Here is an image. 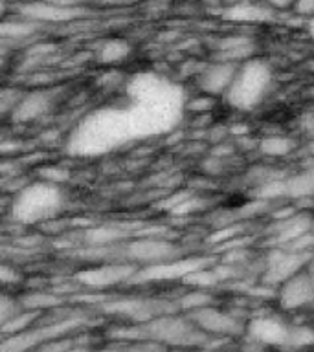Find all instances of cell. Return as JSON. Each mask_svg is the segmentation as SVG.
<instances>
[{
    "instance_id": "obj_1",
    "label": "cell",
    "mask_w": 314,
    "mask_h": 352,
    "mask_svg": "<svg viewBox=\"0 0 314 352\" xmlns=\"http://www.w3.org/2000/svg\"><path fill=\"white\" fill-rule=\"evenodd\" d=\"M110 336L116 340H123L125 343L136 340H151L162 343L167 349L169 346H180V349L202 346L209 340V336L204 334L187 314L178 316L176 312L158 316L147 323H127L112 330Z\"/></svg>"
},
{
    "instance_id": "obj_2",
    "label": "cell",
    "mask_w": 314,
    "mask_h": 352,
    "mask_svg": "<svg viewBox=\"0 0 314 352\" xmlns=\"http://www.w3.org/2000/svg\"><path fill=\"white\" fill-rule=\"evenodd\" d=\"M65 206V192L57 184L37 182L19 189L11 202V217L21 224L52 220Z\"/></svg>"
},
{
    "instance_id": "obj_3",
    "label": "cell",
    "mask_w": 314,
    "mask_h": 352,
    "mask_svg": "<svg viewBox=\"0 0 314 352\" xmlns=\"http://www.w3.org/2000/svg\"><path fill=\"white\" fill-rule=\"evenodd\" d=\"M272 68L261 59H248L239 65L224 99L237 110H252L263 103L272 87Z\"/></svg>"
},
{
    "instance_id": "obj_4",
    "label": "cell",
    "mask_w": 314,
    "mask_h": 352,
    "mask_svg": "<svg viewBox=\"0 0 314 352\" xmlns=\"http://www.w3.org/2000/svg\"><path fill=\"white\" fill-rule=\"evenodd\" d=\"M180 257H184L180 248L162 236H140L129 242H121L118 246V258L134 264L138 268L167 263Z\"/></svg>"
},
{
    "instance_id": "obj_5",
    "label": "cell",
    "mask_w": 314,
    "mask_h": 352,
    "mask_svg": "<svg viewBox=\"0 0 314 352\" xmlns=\"http://www.w3.org/2000/svg\"><path fill=\"white\" fill-rule=\"evenodd\" d=\"M101 312L125 319L127 323H147L151 319L164 316V314L176 312L175 302L154 299V297H118L107 299L99 305Z\"/></svg>"
},
{
    "instance_id": "obj_6",
    "label": "cell",
    "mask_w": 314,
    "mask_h": 352,
    "mask_svg": "<svg viewBox=\"0 0 314 352\" xmlns=\"http://www.w3.org/2000/svg\"><path fill=\"white\" fill-rule=\"evenodd\" d=\"M138 266L125 261H109V263H94V266L81 270L77 274V283L92 290L110 288V286L131 283Z\"/></svg>"
},
{
    "instance_id": "obj_7",
    "label": "cell",
    "mask_w": 314,
    "mask_h": 352,
    "mask_svg": "<svg viewBox=\"0 0 314 352\" xmlns=\"http://www.w3.org/2000/svg\"><path fill=\"white\" fill-rule=\"evenodd\" d=\"M208 266L206 258L198 257H180L175 261H167V263L151 264V266H143L138 268V272L132 277V283L136 285H145V283H167V280H184L189 274L197 272V270Z\"/></svg>"
},
{
    "instance_id": "obj_8",
    "label": "cell",
    "mask_w": 314,
    "mask_h": 352,
    "mask_svg": "<svg viewBox=\"0 0 314 352\" xmlns=\"http://www.w3.org/2000/svg\"><path fill=\"white\" fill-rule=\"evenodd\" d=\"M19 16L28 21L37 22V24H66V22L77 21L87 15V10H77V8H65V6L55 4L52 0H26L24 4L17 8Z\"/></svg>"
},
{
    "instance_id": "obj_9",
    "label": "cell",
    "mask_w": 314,
    "mask_h": 352,
    "mask_svg": "<svg viewBox=\"0 0 314 352\" xmlns=\"http://www.w3.org/2000/svg\"><path fill=\"white\" fill-rule=\"evenodd\" d=\"M314 255H305V253H294L283 248H275L274 252L270 253L264 264L263 279L274 286L283 285L286 279H291L292 275L302 272L308 266L311 258Z\"/></svg>"
},
{
    "instance_id": "obj_10",
    "label": "cell",
    "mask_w": 314,
    "mask_h": 352,
    "mask_svg": "<svg viewBox=\"0 0 314 352\" xmlns=\"http://www.w3.org/2000/svg\"><path fill=\"white\" fill-rule=\"evenodd\" d=\"M247 334L248 340L259 346H289L292 324L274 316H261L247 324Z\"/></svg>"
},
{
    "instance_id": "obj_11",
    "label": "cell",
    "mask_w": 314,
    "mask_h": 352,
    "mask_svg": "<svg viewBox=\"0 0 314 352\" xmlns=\"http://www.w3.org/2000/svg\"><path fill=\"white\" fill-rule=\"evenodd\" d=\"M193 319V323L208 336H239L247 332V327L242 324L241 319L224 312L217 307L200 308L197 312L187 314Z\"/></svg>"
},
{
    "instance_id": "obj_12",
    "label": "cell",
    "mask_w": 314,
    "mask_h": 352,
    "mask_svg": "<svg viewBox=\"0 0 314 352\" xmlns=\"http://www.w3.org/2000/svg\"><path fill=\"white\" fill-rule=\"evenodd\" d=\"M239 65L228 63V60H217L209 63L197 74V87L200 94H208L213 98H224L230 90L233 77L237 74Z\"/></svg>"
},
{
    "instance_id": "obj_13",
    "label": "cell",
    "mask_w": 314,
    "mask_h": 352,
    "mask_svg": "<svg viewBox=\"0 0 314 352\" xmlns=\"http://www.w3.org/2000/svg\"><path fill=\"white\" fill-rule=\"evenodd\" d=\"M278 301L285 310H300V308L313 305L314 302V283L308 270H302L291 279H286L280 285L278 290Z\"/></svg>"
},
{
    "instance_id": "obj_14",
    "label": "cell",
    "mask_w": 314,
    "mask_h": 352,
    "mask_svg": "<svg viewBox=\"0 0 314 352\" xmlns=\"http://www.w3.org/2000/svg\"><path fill=\"white\" fill-rule=\"evenodd\" d=\"M55 96H57L55 90H50V88H37V90L24 92L15 110L11 112V120L15 123H32V121L41 120L54 109Z\"/></svg>"
},
{
    "instance_id": "obj_15",
    "label": "cell",
    "mask_w": 314,
    "mask_h": 352,
    "mask_svg": "<svg viewBox=\"0 0 314 352\" xmlns=\"http://www.w3.org/2000/svg\"><path fill=\"white\" fill-rule=\"evenodd\" d=\"M253 50H255L253 38L247 37V35H231L217 44V60H228V63L241 65L244 60L252 59Z\"/></svg>"
},
{
    "instance_id": "obj_16",
    "label": "cell",
    "mask_w": 314,
    "mask_h": 352,
    "mask_svg": "<svg viewBox=\"0 0 314 352\" xmlns=\"http://www.w3.org/2000/svg\"><path fill=\"white\" fill-rule=\"evenodd\" d=\"M272 16H274V10L269 4H258L253 0H241L224 11V19L231 22H241V24L266 22Z\"/></svg>"
},
{
    "instance_id": "obj_17",
    "label": "cell",
    "mask_w": 314,
    "mask_h": 352,
    "mask_svg": "<svg viewBox=\"0 0 314 352\" xmlns=\"http://www.w3.org/2000/svg\"><path fill=\"white\" fill-rule=\"evenodd\" d=\"M131 52L132 46L129 44V41L120 37H110L101 41L96 46V50H94V59L98 60L99 65L114 66L123 63L131 55Z\"/></svg>"
},
{
    "instance_id": "obj_18",
    "label": "cell",
    "mask_w": 314,
    "mask_h": 352,
    "mask_svg": "<svg viewBox=\"0 0 314 352\" xmlns=\"http://www.w3.org/2000/svg\"><path fill=\"white\" fill-rule=\"evenodd\" d=\"M285 197L294 200L314 197V164L285 178Z\"/></svg>"
},
{
    "instance_id": "obj_19",
    "label": "cell",
    "mask_w": 314,
    "mask_h": 352,
    "mask_svg": "<svg viewBox=\"0 0 314 352\" xmlns=\"http://www.w3.org/2000/svg\"><path fill=\"white\" fill-rule=\"evenodd\" d=\"M296 143L294 140L283 134H272V136H264L258 143L259 153L266 156V158H285L294 151Z\"/></svg>"
},
{
    "instance_id": "obj_20",
    "label": "cell",
    "mask_w": 314,
    "mask_h": 352,
    "mask_svg": "<svg viewBox=\"0 0 314 352\" xmlns=\"http://www.w3.org/2000/svg\"><path fill=\"white\" fill-rule=\"evenodd\" d=\"M22 307L32 312L43 314L46 310H57L61 307V297L55 296L54 292H30L21 297Z\"/></svg>"
},
{
    "instance_id": "obj_21",
    "label": "cell",
    "mask_w": 314,
    "mask_h": 352,
    "mask_svg": "<svg viewBox=\"0 0 314 352\" xmlns=\"http://www.w3.org/2000/svg\"><path fill=\"white\" fill-rule=\"evenodd\" d=\"M213 296L209 294L208 290H204V288H195L193 292H187L182 297H178L175 301L176 310H180L184 314H191L197 312L200 308L211 307L213 305Z\"/></svg>"
},
{
    "instance_id": "obj_22",
    "label": "cell",
    "mask_w": 314,
    "mask_h": 352,
    "mask_svg": "<svg viewBox=\"0 0 314 352\" xmlns=\"http://www.w3.org/2000/svg\"><path fill=\"white\" fill-rule=\"evenodd\" d=\"M39 26H41V24H37V22L28 21V19L19 16L15 21H6L4 24H2L0 33H2V38H4V41H24V38L35 35Z\"/></svg>"
},
{
    "instance_id": "obj_23",
    "label": "cell",
    "mask_w": 314,
    "mask_h": 352,
    "mask_svg": "<svg viewBox=\"0 0 314 352\" xmlns=\"http://www.w3.org/2000/svg\"><path fill=\"white\" fill-rule=\"evenodd\" d=\"M314 345V329L305 324H292L289 349H305Z\"/></svg>"
},
{
    "instance_id": "obj_24",
    "label": "cell",
    "mask_w": 314,
    "mask_h": 352,
    "mask_svg": "<svg viewBox=\"0 0 314 352\" xmlns=\"http://www.w3.org/2000/svg\"><path fill=\"white\" fill-rule=\"evenodd\" d=\"M120 352H169V349L162 343H156V341L136 340L121 345Z\"/></svg>"
},
{
    "instance_id": "obj_25",
    "label": "cell",
    "mask_w": 314,
    "mask_h": 352,
    "mask_svg": "<svg viewBox=\"0 0 314 352\" xmlns=\"http://www.w3.org/2000/svg\"><path fill=\"white\" fill-rule=\"evenodd\" d=\"M24 310L21 299H15V297H10L8 294L2 296V301H0V323H8L10 319H13L17 314H21Z\"/></svg>"
},
{
    "instance_id": "obj_26",
    "label": "cell",
    "mask_w": 314,
    "mask_h": 352,
    "mask_svg": "<svg viewBox=\"0 0 314 352\" xmlns=\"http://www.w3.org/2000/svg\"><path fill=\"white\" fill-rule=\"evenodd\" d=\"M22 94L24 92H19L15 88H4L2 90V96H0V110H2V114L11 116V112L15 110V107L21 101Z\"/></svg>"
},
{
    "instance_id": "obj_27",
    "label": "cell",
    "mask_w": 314,
    "mask_h": 352,
    "mask_svg": "<svg viewBox=\"0 0 314 352\" xmlns=\"http://www.w3.org/2000/svg\"><path fill=\"white\" fill-rule=\"evenodd\" d=\"M215 99L217 98H213V96L200 94V96H197V98H193L187 101L186 109L195 112V114H206V112H209V110L215 107Z\"/></svg>"
},
{
    "instance_id": "obj_28",
    "label": "cell",
    "mask_w": 314,
    "mask_h": 352,
    "mask_svg": "<svg viewBox=\"0 0 314 352\" xmlns=\"http://www.w3.org/2000/svg\"><path fill=\"white\" fill-rule=\"evenodd\" d=\"M0 279L4 285H15L21 280V275L15 270V266L11 268L10 264H2V270H0Z\"/></svg>"
},
{
    "instance_id": "obj_29",
    "label": "cell",
    "mask_w": 314,
    "mask_h": 352,
    "mask_svg": "<svg viewBox=\"0 0 314 352\" xmlns=\"http://www.w3.org/2000/svg\"><path fill=\"white\" fill-rule=\"evenodd\" d=\"M292 10L296 11L300 16L314 19V0H296V4Z\"/></svg>"
},
{
    "instance_id": "obj_30",
    "label": "cell",
    "mask_w": 314,
    "mask_h": 352,
    "mask_svg": "<svg viewBox=\"0 0 314 352\" xmlns=\"http://www.w3.org/2000/svg\"><path fill=\"white\" fill-rule=\"evenodd\" d=\"M266 4H269L274 11L292 10L294 4H296V0H266Z\"/></svg>"
},
{
    "instance_id": "obj_31",
    "label": "cell",
    "mask_w": 314,
    "mask_h": 352,
    "mask_svg": "<svg viewBox=\"0 0 314 352\" xmlns=\"http://www.w3.org/2000/svg\"><path fill=\"white\" fill-rule=\"evenodd\" d=\"M55 4L65 6V8H77V10H87L88 2L92 0H52Z\"/></svg>"
},
{
    "instance_id": "obj_32",
    "label": "cell",
    "mask_w": 314,
    "mask_h": 352,
    "mask_svg": "<svg viewBox=\"0 0 314 352\" xmlns=\"http://www.w3.org/2000/svg\"><path fill=\"white\" fill-rule=\"evenodd\" d=\"M101 6H107V8H125V6H131L138 0H98Z\"/></svg>"
},
{
    "instance_id": "obj_33",
    "label": "cell",
    "mask_w": 314,
    "mask_h": 352,
    "mask_svg": "<svg viewBox=\"0 0 314 352\" xmlns=\"http://www.w3.org/2000/svg\"><path fill=\"white\" fill-rule=\"evenodd\" d=\"M87 352H120V346L114 349V346H110V349H98V351H92V349H88Z\"/></svg>"
},
{
    "instance_id": "obj_34",
    "label": "cell",
    "mask_w": 314,
    "mask_h": 352,
    "mask_svg": "<svg viewBox=\"0 0 314 352\" xmlns=\"http://www.w3.org/2000/svg\"><path fill=\"white\" fill-rule=\"evenodd\" d=\"M307 270H308V274H311V277H313V283H314V257L311 258V263H308Z\"/></svg>"
},
{
    "instance_id": "obj_35",
    "label": "cell",
    "mask_w": 314,
    "mask_h": 352,
    "mask_svg": "<svg viewBox=\"0 0 314 352\" xmlns=\"http://www.w3.org/2000/svg\"><path fill=\"white\" fill-rule=\"evenodd\" d=\"M308 33H311V37L314 38V19H311V22H308Z\"/></svg>"
},
{
    "instance_id": "obj_36",
    "label": "cell",
    "mask_w": 314,
    "mask_h": 352,
    "mask_svg": "<svg viewBox=\"0 0 314 352\" xmlns=\"http://www.w3.org/2000/svg\"><path fill=\"white\" fill-rule=\"evenodd\" d=\"M313 231H314V219H313Z\"/></svg>"
}]
</instances>
